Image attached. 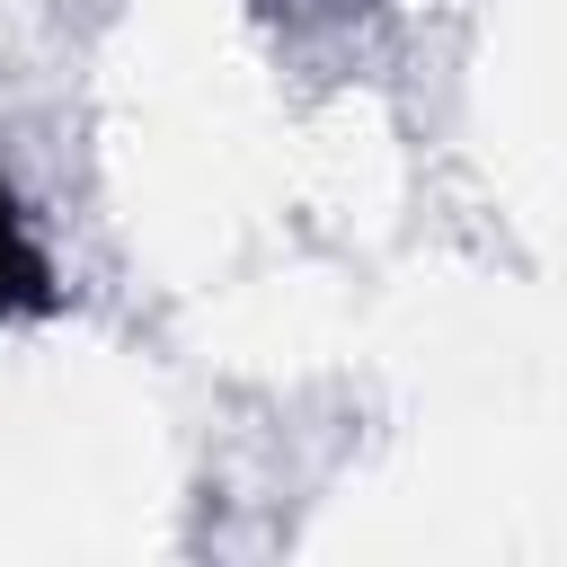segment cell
<instances>
[{
  "label": "cell",
  "mask_w": 567,
  "mask_h": 567,
  "mask_svg": "<svg viewBox=\"0 0 567 567\" xmlns=\"http://www.w3.org/2000/svg\"><path fill=\"white\" fill-rule=\"evenodd\" d=\"M53 301H62L53 257L35 248V230H27V213H18V195H9V177H0V328H9V319H35V310H53Z\"/></svg>",
  "instance_id": "6da1fadb"
}]
</instances>
